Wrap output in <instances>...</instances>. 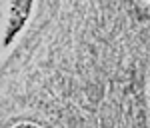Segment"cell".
Instances as JSON below:
<instances>
[{
  "mask_svg": "<svg viewBox=\"0 0 150 128\" xmlns=\"http://www.w3.org/2000/svg\"><path fill=\"white\" fill-rule=\"evenodd\" d=\"M8 128H46V126H42L38 122H32V120H20V122H14Z\"/></svg>",
  "mask_w": 150,
  "mask_h": 128,
  "instance_id": "2",
  "label": "cell"
},
{
  "mask_svg": "<svg viewBox=\"0 0 150 128\" xmlns=\"http://www.w3.org/2000/svg\"><path fill=\"white\" fill-rule=\"evenodd\" d=\"M34 10V0H6V10H4V40L2 46L10 48V44L20 36L24 26L28 24Z\"/></svg>",
  "mask_w": 150,
  "mask_h": 128,
  "instance_id": "1",
  "label": "cell"
},
{
  "mask_svg": "<svg viewBox=\"0 0 150 128\" xmlns=\"http://www.w3.org/2000/svg\"><path fill=\"white\" fill-rule=\"evenodd\" d=\"M146 2H148V4H150V0H146Z\"/></svg>",
  "mask_w": 150,
  "mask_h": 128,
  "instance_id": "3",
  "label": "cell"
}]
</instances>
